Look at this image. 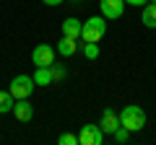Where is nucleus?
I'll return each mask as SVG.
<instances>
[{
	"mask_svg": "<svg viewBox=\"0 0 156 145\" xmlns=\"http://www.w3.org/2000/svg\"><path fill=\"white\" fill-rule=\"evenodd\" d=\"M34 83H37V86H50L52 83L50 67H37V72H34Z\"/></svg>",
	"mask_w": 156,
	"mask_h": 145,
	"instance_id": "nucleus-13",
	"label": "nucleus"
},
{
	"mask_svg": "<svg viewBox=\"0 0 156 145\" xmlns=\"http://www.w3.org/2000/svg\"><path fill=\"white\" fill-rule=\"evenodd\" d=\"M76 52H78V39H73V36H65V34H62V39L57 42V55L70 57V55H76Z\"/></svg>",
	"mask_w": 156,
	"mask_h": 145,
	"instance_id": "nucleus-9",
	"label": "nucleus"
},
{
	"mask_svg": "<svg viewBox=\"0 0 156 145\" xmlns=\"http://www.w3.org/2000/svg\"><path fill=\"white\" fill-rule=\"evenodd\" d=\"M104 34H107V18L104 16H91L81 26V39L83 42H99Z\"/></svg>",
	"mask_w": 156,
	"mask_h": 145,
	"instance_id": "nucleus-1",
	"label": "nucleus"
},
{
	"mask_svg": "<svg viewBox=\"0 0 156 145\" xmlns=\"http://www.w3.org/2000/svg\"><path fill=\"white\" fill-rule=\"evenodd\" d=\"M112 137H115V143H128V137H130V130L120 124V127L115 130V135H112Z\"/></svg>",
	"mask_w": 156,
	"mask_h": 145,
	"instance_id": "nucleus-15",
	"label": "nucleus"
},
{
	"mask_svg": "<svg viewBox=\"0 0 156 145\" xmlns=\"http://www.w3.org/2000/svg\"><path fill=\"white\" fill-rule=\"evenodd\" d=\"M83 55L89 57V60H96V57H99V42H86Z\"/></svg>",
	"mask_w": 156,
	"mask_h": 145,
	"instance_id": "nucleus-14",
	"label": "nucleus"
},
{
	"mask_svg": "<svg viewBox=\"0 0 156 145\" xmlns=\"http://www.w3.org/2000/svg\"><path fill=\"white\" fill-rule=\"evenodd\" d=\"M57 143H60V145H78V135H70V132H62L60 137H57Z\"/></svg>",
	"mask_w": 156,
	"mask_h": 145,
	"instance_id": "nucleus-16",
	"label": "nucleus"
},
{
	"mask_svg": "<svg viewBox=\"0 0 156 145\" xmlns=\"http://www.w3.org/2000/svg\"><path fill=\"white\" fill-rule=\"evenodd\" d=\"M143 3H146V0H125V5H138V8L143 5Z\"/></svg>",
	"mask_w": 156,
	"mask_h": 145,
	"instance_id": "nucleus-18",
	"label": "nucleus"
},
{
	"mask_svg": "<svg viewBox=\"0 0 156 145\" xmlns=\"http://www.w3.org/2000/svg\"><path fill=\"white\" fill-rule=\"evenodd\" d=\"M99 127L104 130V135H115V130L120 127V114H117L115 109H109V106H107L104 112H101V122H99Z\"/></svg>",
	"mask_w": 156,
	"mask_h": 145,
	"instance_id": "nucleus-7",
	"label": "nucleus"
},
{
	"mask_svg": "<svg viewBox=\"0 0 156 145\" xmlns=\"http://www.w3.org/2000/svg\"><path fill=\"white\" fill-rule=\"evenodd\" d=\"M99 8H101V16L104 18L117 21L125 13V0H99Z\"/></svg>",
	"mask_w": 156,
	"mask_h": 145,
	"instance_id": "nucleus-6",
	"label": "nucleus"
},
{
	"mask_svg": "<svg viewBox=\"0 0 156 145\" xmlns=\"http://www.w3.org/2000/svg\"><path fill=\"white\" fill-rule=\"evenodd\" d=\"M13 114H16L18 122H31L34 106L29 104V99H16V104H13Z\"/></svg>",
	"mask_w": 156,
	"mask_h": 145,
	"instance_id": "nucleus-8",
	"label": "nucleus"
},
{
	"mask_svg": "<svg viewBox=\"0 0 156 145\" xmlns=\"http://www.w3.org/2000/svg\"><path fill=\"white\" fill-rule=\"evenodd\" d=\"M151 3H156V0H151Z\"/></svg>",
	"mask_w": 156,
	"mask_h": 145,
	"instance_id": "nucleus-20",
	"label": "nucleus"
},
{
	"mask_svg": "<svg viewBox=\"0 0 156 145\" xmlns=\"http://www.w3.org/2000/svg\"><path fill=\"white\" fill-rule=\"evenodd\" d=\"M104 143V130L99 124H83L78 132V145H101Z\"/></svg>",
	"mask_w": 156,
	"mask_h": 145,
	"instance_id": "nucleus-4",
	"label": "nucleus"
},
{
	"mask_svg": "<svg viewBox=\"0 0 156 145\" xmlns=\"http://www.w3.org/2000/svg\"><path fill=\"white\" fill-rule=\"evenodd\" d=\"M120 124L128 127L130 132H138V130L146 127V112L140 106H125L122 112H120Z\"/></svg>",
	"mask_w": 156,
	"mask_h": 145,
	"instance_id": "nucleus-2",
	"label": "nucleus"
},
{
	"mask_svg": "<svg viewBox=\"0 0 156 145\" xmlns=\"http://www.w3.org/2000/svg\"><path fill=\"white\" fill-rule=\"evenodd\" d=\"M31 62H34V67H50L55 62V49L50 44H37L31 52Z\"/></svg>",
	"mask_w": 156,
	"mask_h": 145,
	"instance_id": "nucleus-5",
	"label": "nucleus"
},
{
	"mask_svg": "<svg viewBox=\"0 0 156 145\" xmlns=\"http://www.w3.org/2000/svg\"><path fill=\"white\" fill-rule=\"evenodd\" d=\"M34 88H37V83H34L31 75H16V78L11 80V93H13V99H29Z\"/></svg>",
	"mask_w": 156,
	"mask_h": 145,
	"instance_id": "nucleus-3",
	"label": "nucleus"
},
{
	"mask_svg": "<svg viewBox=\"0 0 156 145\" xmlns=\"http://www.w3.org/2000/svg\"><path fill=\"white\" fill-rule=\"evenodd\" d=\"M13 104H16V99H13L11 91H0V114L13 112Z\"/></svg>",
	"mask_w": 156,
	"mask_h": 145,
	"instance_id": "nucleus-12",
	"label": "nucleus"
},
{
	"mask_svg": "<svg viewBox=\"0 0 156 145\" xmlns=\"http://www.w3.org/2000/svg\"><path fill=\"white\" fill-rule=\"evenodd\" d=\"M50 72H52V80H60V78H65V70H62V67H55V62L50 65Z\"/></svg>",
	"mask_w": 156,
	"mask_h": 145,
	"instance_id": "nucleus-17",
	"label": "nucleus"
},
{
	"mask_svg": "<svg viewBox=\"0 0 156 145\" xmlns=\"http://www.w3.org/2000/svg\"><path fill=\"white\" fill-rule=\"evenodd\" d=\"M143 26L146 29H156V3H148V5H143Z\"/></svg>",
	"mask_w": 156,
	"mask_h": 145,
	"instance_id": "nucleus-11",
	"label": "nucleus"
},
{
	"mask_svg": "<svg viewBox=\"0 0 156 145\" xmlns=\"http://www.w3.org/2000/svg\"><path fill=\"white\" fill-rule=\"evenodd\" d=\"M44 5H60V3H65V0H42Z\"/></svg>",
	"mask_w": 156,
	"mask_h": 145,
	"instance_id": "nucleus-19",
	"label": "nucleus"
},
{
	"mask_svg": "<svg viewBox=\"0 0 156 145\" xmlns=\"http://www.w3.org/2000/svg\"><path fill=\"white\" fill-rule=\"evenodd\" d=\"M81 26L83 23L78 21V18H65L62 21V34L65 36H73V39H81Z\"/></svg>",
	"mask_w": 156,
	"mask_h": 145,
	"instance_id": "nucleus-10",
	"label": "nucleus"
}]
</instances>
